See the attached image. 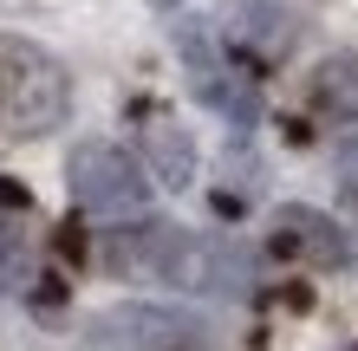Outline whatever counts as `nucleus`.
<instances>
[{"label": "nucleus", "mask_w": 358, "mask_h": 351, "mask_svg": "<svg viewBox=\"0 0 358 351\" xmlns=\"http://www.w3.org/2000/svg\"><path fill=\"white\" fill-rule=\"evenodd\" d=\"M98 260L117 280H150V286H170V293H189V299H241V293H255L248 247L215 241V234H189L176 221H124V228H111Z\"/></svg>", "instance_id": "1"}, {"label": "nucleus", "mask_w": 358, "mask_h": 351, "mask_svg": "<svg viewBox=\"0 0 358 351\" xmlns=\"http://www.w3.org/2000/svg\"><path fill=\"white\" fill-rule=\"evenodd\" d=\"M66 189H72V209L85 221H111V228H124V221H150V170H143V156H131L124 143H78V150L66 156Z\"/></svg>", "instance_id": "2"}, {"label": "nucleus", "mask_w": 358, "mask_h": 351, "mask_svg": "<svg viewBox=\"0 0 358 351\" xmlns=\"http://www.w3.org/2000/svg\"><path fill=\"white\" fill-rule=\"evenodd\" d=\"M72 111V72L33 39H0V117L20 137H46Z\"/></svg>", "instance_id": "3"}, {"label": "nucleus", "mask_w": 358, "mask_h": 351, "mask_svg": "<svg viewBox=\"0 0 358 351\" xmlns=\"http://www.w3.org/2000/svg\"><path fill=\"white\" fill-rule=\"evenodd\" d=\"M85 332L104 351H196L208 338L196 313L163 306V299H124V306H111V313H98Z\"/></svg>", "instance_id": "4"}, {"label": "nucleus", "mask_w": 358, "mask_h": 351, "mask_svg": "<svg viewBox=\"0 0 358 351\" xmlns=\"http://www.w3.org/2000/svg\"><path fill=\"white\" fill-rule=\"evenodd\" d=\"M293 33H300V20H293L280 0H235V13H228V59L235 66H280L293 52Z\"/></svg>", "instance_id": "5"}, {"label": "nucleus", "mask_w": 358, "mask_h": 351, "mask_svg": "<svg viewBox=\"0 0 358 351\" xmlns=\"http://www.w3.org/2000/svg\"><path fill=\"white\" fill-rule=\"evenodd\" d=\"M267 254L273 260H313V267H345L352 260V241L332 215L320 209H280L273 215V234H267Z\"/></svg>", "instance_id": "6"}, {"label": "nucleus", "mask_w": 358, "mask_h": 351, "mask_svg": "<svg viewBox=\"0 0 358 351\" xmlns=\"http://www.w3.org/2000/svg\"><path fill=\"white\" fill-rule=\"evenodd\" d=\"M143 170H150L157 189L182 195L189 182H196V137H189L176 117H150L143 124Z\"/></svg>", "instance_id": "7"}, {"label": "nucleus", "mask_w": 358, "mask_h": 351, "mask_svg": "<svg viewBox=\"0 0 358 351\" xmlns=\"http://www.w3.org/2000/svg\"><path fill=\"white\" fill-rule=\"evenodd\" d=\"M306 105L332 124H358V46L326 52L306 78Z\"/></svg>", "instance_id": "8"}, {"label": "nucleus", "mask_w": 358, "mask_h": 351, "mask_svg": "<svg viewBox=\"0 0 358 351\" xmlns=\"http://www.w3.org/2000/svg\"><path fill=\"white\" fill-rule=\"evenodd\" d=\"M196 98H202L215 117H228L235 130H248V124L261 117V91H255V78L235 72V59H228V66H215V72H202V78H196Z\"/></svg>", "instance_id": "9"}, {"label": "nucleus", "mask_w": 358, "mask_h": 351, "mask_svg": "<svg viewBox=\"0 0 358 351\" xmlns=\"http://www.w3.org/2000/svg\"><path fill=\"white\" fill-rule=\"evenodd\" d=\"M27 306H33L39 319H59V313H66V274H39L27 286Z\"/></svg>", "instance_id": "10"}, {"label": "nucleus", "mask_w": 358, "mask_h": 351, "mask_svg": "<svg viewBox=\"0 0 358 351\" xmlns=\"http://www.w3.org/2000/svg\"><path fill=\"white\" fill-rule=\"evenodd\" d=\"M52 254H59V260H72V267L92 254V241H85V215H66V221L52 228Z\"/></svg>", "instance_id": "11"}, {"label": "nucleus", "mask_w": 358, "mask_h": 351, "mask_svg": "<svg viewBox=\"0 0 358 351\" xmlns=\"http://www.w3.org/2000/svg\"><path fill=\"white\" fill-rule=\"evenodd\" d=\"M27 280V254H20V234H13V221L0 215V286H20Z\"/></svg>", "instance_id": "12"}, {"label": "nucleus", "mask_w": 358, "mask_h": 351, "mask_svg": "<svg viewBox=\"0 0 358 351\" xmlns=\"http://www.w3.org/2000/svg\"><path fill=\"white\" fill-rule=\"evenodd\" d=\"M339 189H345V202L358 209V124L339 137Z\"/></svg>", "instance_id": "13"}, {"label": "nucleus", "mask_w": 358, "mask_h": 351, "mask_svg": "<svg viewBox=\"0 0 358 351\" xmlns=\"http://www.w3.org/2000/svg\"><path fill=\"white\" fill-rule=\"evenodd\" d=\"M13 209L27 215V209H33V189H27L20 176H0V215H13Z\"/></svg>", "instance_id": "14"}, {"label": "nucleus", "mask_w": 358, "mask_h": 351, "mask_svg": "<svg viewBox=\"0 0 358 351\" xmlns=\"http://www.w3.org/2000/svg\"><path fill=\"white\" fill-rule=\"evenodd\" d=\"M280 306H287V313H313V286L306 280H287L280 286Z\"/></svg>", "instance_id": "15"}, {"label": "nucleus", "mask_w": 358, "mask_h": 351, "mask_svg": "<svg viewBox=\"0 0 358 351\" xmlns=\"http://www.w3.org/2000/svg\"><path fill=\"white\" fill-rule=\"evenodd\" d=\"M157 7H170V0H157Z\"/></svg>", "instance_id": "16"}]
</instances>
